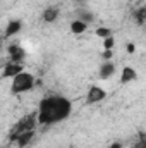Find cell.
Wrapping results in <instances>:
<instances>
[{"label": "cell", "instance_id": "6da1fadb", "mask_svg": "<svg viewBox=\"0 0 146 148\" xmlns=\"http://www.w3.org/2000/svg\"><path fill=\"white\" fill-rule=\"evenodd\" d=\"M38 124L40 126H52L65 121L72 114V102L64 95H48L41 98L38 105Z\"/></svg>", "mask_w": 146, "mask_h": 148}, {"label": "cell", "instance_id": "7a4b0ae2", "mask_svg": "<svg viewBox=\"0 0 146 148\" xmlns=\"http://www.w3.org/2000/svg\"><path fill=\"white\" fill-rule=\"evenodd\" d=\"M35 83H36V79H35L33 74L28 73V71H23L21 74H17L12 79V83H10V93L12 95L28 93V91H31L35 88Z\"/></svg>", "mask_w": 146, "mask_h": 148}, {"label": "cell", "instance_id": "3957f363", "mask_svg": "<svg viewBox=\"0 0 146 148\" xmlns=\"http://www.w3.org/2000/svg\"><path fill=\"white\" fill-rule=\"evenodd\" d=\"M36 124H38V112H33V114H29V115H24L21 121H17V122L12 126V129H10V140H16V138H17L19 134H23V133L35 131Z\"/></svg>", "mask_w": 146, "mask_h": 148}, {"label": "cell", "instance_id": "277c9868", "mask_svg": "<svg viewBox=\"0 0 146 148\" xmlns=\"http://www.w3.org/2000/svg\"><path fill=\"white\" fill-rule=\"evenodd\" d=\"M107 98V91L98 86V84H91L89 90H88V95H86V103L93 105V103H98V102H103Z\"/></svg>", "mask_w": 146, "mask_h": 148}, {"label": "cell", "instance_id": "5b68a950", "mask_svg": "<svg viewBox=\"0 0 146 148\" xmlns=\"http://www.w3.org/2000/svg\"><path fill=\"white\" fill-rule=\"evenodd\" d=\"M23 71H26L23 64L9 60V62L3 66V69H2V77H3V79H14L17 74H21Z\"/></svg>", "mask_w": 146, "mask_h": 148}, {"label": "cell", "instance_id": "8992f818", "mask_svg": "<svg viewBox=\"0 0 146 148\" xmlns=\"http://www.w3.org/2000/svg\"><path fill=\"white\" fill-rule=\"evenodd\" d=\"M7 53H9V60H12V62H19V64H23V60L26 59V50H24L21 45H17V43L9 45Z\"/></svg>", "mask_w": 146, "mask_h": 148}, {"label": "cell", "instance_id": "52a82bcc", "mask_svg": "<svg viewBox=\"0 0 146 148\" xmlns=\"http://www.w3.org/2000/svg\"><path fill=\"white\" fill-rule=\"evenodd\" d=\"M115 64L112 62V60H105L102 66H100V69H98V77L100 79H110L113 74H115Z\"/></svg>", "mask_w": 146, "mask_h": 148}, {"label": "cell", "instance_id": "ba28073f", "mask_svg": "<svg viewBox=\"0 0 146 148\" xmlns=\"http://www.w3.org/2000/svg\"><path fill=\"white\" fill-rule=\"evenodd\" d=\"M59 17H60V9H59V7H46V9L41 12V19H43L46 24L55 23Z\"/></svg>", "mask_w": 146, "mask_h": 148}, {"label": "cell", "instance_id": "9c48e42d", "mask_svg": "<svg viewBox=\"0 0 146 148\" xmlns=\"http://www.w3.org/2000/svg\"><path fill=\"white\" fill-rule=\"evenodd\" d=\"M23 29V23L19 21V19H10L9 23H7V26H5V38H10V36H16L19 31Z\"/></svg>", "mask_w": 146, "mask_h": 148}, {"label": "cell", "instance_id": "30bf717a", "mask_svg": "<svg viewBox=\"0 0 146 148\" xmlns=\"http://www.w3.org/2000/svg\"><path fill=\"white\" fill-rule=\"evenodd\" d=\"M136 79H138V71H136L134 67L126 66V67L122 69V73H120V83H122V84L132 83V81H136Z\"/></svg>", "mask_w": 146, "mask_h": 148}, {"label": "cell", "instance_id": "8fae6325", "mask_svg": "<svg viewBox=\"0 0 146 148\" xmlns=\"http://www.w3.org/2000/svg\"><path fill=\"white\" fill-rule=\"evenodd\" d=\"M69 28H71V33L72 35H83L88 29V23H84L81 19H74V21H71Z\"/></svg>", "mask_w": 146, "mask_h": 148}, {"label": "cell", "instance_id": "7c38bea8", "mask_svg": "<svg viewBox=\"0 0 146 148\" xmlns=\"http://www.w3.org/2000/svg\"><path fill=\"white\" fill-rule=\"evenodd\" d=\"M33 136H35V131H28V133H23V134H19V136H17L14 141L17 143V147H19V148H24V147H28V145L31 143Z\"/></svg>", "mask_w": 146, "mask_h": 148}, {"label": "cell", "instance_id": "4fadbf2b", "mask_svg": "<svg viewBox=\"0 0 146 148\" xmlns=\"http://www.w3.org/2000/svg\"><path fill=\"white\" fill-rule=\"evenodd\" d=\"M134 23L139 24V26H146V7H139L136 12H134Z\"/></svg>", "mask_w": 146, "mask_h": 148}, {"label": "cell", "instance_id": "5bb4252c", "mask_svg": "<svg viewBox=\"0 0 146 148\" xmlns=\"http://www.w3.org/2000/svg\"><path fill=\"white\" fill-rule=\"evenodd\" d=\"M95 35L98 38H110V36H113V29L112 28H107V26H100V28H96L95 29Z\"/></svg>", "mask_w": 146, "mask_h": 148}, {"label": "cell", "instance_id": "9a60e30c", "mask_svg": "<svg viewBox=\"0 0 146 148\" xmlns=\"http://www.w3.org/2000/svg\"><path fill=\"white\" fill-rule=\"evenodd\" d=\"M77 19H81V21H84V23H93V19H95V16H93V12H89V10H86V9H83V10H79V14H77Z\"/></svg>", "mask_w": 146, "mask_h": 148}, {"label": "cell", "instance_id": "2e32d148", "mask_svg": "<svg viewBox=\"0 0 146 148\" xmlns=\"http://www.w3.org/2000/svg\"><path fill=\"white\" fill-rule=\"evenodd\" d=\"M113 48H115V38H105L103 40V50H113Z\"/></svg>", "mask_w": 146, "mask_h": 148}, {"label": "cell", "instance_id": "e0dca14e", "mask_svg": "<svg viewBox=\"0 0 146 148\" xmlns=\"http://www.w3.org/2000/svg\"><path fill=\"white\" fill-rule=\"evenodd\" d=\"M113 57V50H103V59L105 60H112Z\"/></svg>", "mask_w": 146, "mask_h": 148}, {"label": "cell", "instance_id": "ac0fdd59", "mask_svg": "<svg viewBox=\"0 0 146 148\" xmlns=\"http://www.w3.org/2000/svg\"><path fill=\"white\" fill-rule=\"evenodd\" d=\"M126 50H127V53H134L136 52V45L134 43H127L126 45Z\"/></svg>", "mask_w": 146, "mask_h": 148}, {"label": "cell", "instance_id": "d6986e66", "mask_svg": "<svg viewBox=\"0 0 146 148\" xmlns=\"http://www.w3.org/2000/svg\"><path fill=\"white\" fill-rule=\"evenodd\" d=\"M108 148H124V145H122V143H119V141H115V143H112Z\"/></svg>", "mask_w": 146, "mask_h": 148}, {"label": "cell", "instance_id": "ffe728a7", "mask_svg": "<svg viewBox=\"0 0 146 148\" xmlns=\"http://www.w3.org/2000/svg\"><path fill=\"white\" fill-rule=\"evenodd\" d=\"M76 2H84V0H76Z\"/></svg>", "mask_w": 146, "mask_h": 148}]
</instances>
